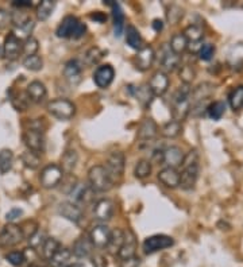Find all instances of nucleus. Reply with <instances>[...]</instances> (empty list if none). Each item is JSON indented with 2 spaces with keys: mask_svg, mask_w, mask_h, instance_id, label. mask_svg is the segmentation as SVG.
I'll return each instance as SVG.
<instances>
[{
  "mask_svg": "<svg viewBox=\"0 0 243 267\" xmlns=\"http://www.w3.org/2000/svg\"><path fill=\"white\" fill-rule=\"evenodd\" d=\"M45 125L44 119H35L29 125V128L23 131L22 139L27 150L33 151V153L40 154L45 151Z\"/></svg>",
  "mask_w": 243,
  "mask_h": 267,
  "instance_id": "nucleus-1",
  "label": "nucleus"
},
{
  "mask_svg": "<svg viewBox=\"0 0 243 267\" xmlns=\"http://www.w3.org/2000/svg\"><path fill=\"white\" fill-rule=\"evenodd\" d=\"M191 93L189 85L183 84L177 89L172 100V115L177 121H183L191 114Z\"/></svg>",
  "mask_w": 243,
  "mask_h": 267,
  "instance_id": "nucleus-2",
  "label": "nucleus"
},
{
  "mask_svg": "<svg viewBox=\"0 0 243 267\" xmlns=\"http://www.w3.org/2000/svg\"><path fill=\"white\" fill-rule=\"evenodd\" d=\"M85 33H87V26L74 15H67L55 30V35L58 38H70V39H80L84 37Z\"/></svg>",
  "mask_w": 243,
  "mask_h": 267,
  "instance_id": "nucleus-3",
  "label": "nucleus"
},
{
  "mask_svg": "<svg viewBox=\"0 0 243 267\" xmlns=\"http://www.w3.org/2000/svg\"><path fill=\"white\" fill-rule=\"evenodd\" d=\"M88 182L93 192L104 193L114 187V178L111 177L104 165H95L88 170Z\"/></svg>",
  "mask_w": 243,
  "mask_h": 267,
  "instance_id": "nucleus-4",
  "label": "nucleus"
},
{
  "mask_svg": "<svg viewBox=\"0 0 243 267\" xmlns=\"http://www.w3.org/2000/svg\"><path fill=\"white\" fill-rule=\"evenodd\" d=\"M46 108H48V112L53 117L63 121L70 120L76 115V104L73 101H70V100L64 99V97L49 101Z\"/></svg>",
  "mask_w": 243,
  "mask_h": 267,
  "instance_id": "nucleus-5",
  "label": "nucleus"
},
{
  "mask_svg": "<svg viewBox=\"0 0 243 267\" xmlns=\"http://www.w3.org/2000/svg\"><path fill=\"white\" fill-rule=\"evenodd\" d=\"M25 239L21 225L7 223L0 231V249H11Z\"/></svg>",
  "mask_w": 243,
  "mask_h": 267,
  "instance_id": "nucleus-6",
  "label": "nucleus"
},
{
  "mask_svg": "<svg viewBox=\"0 0 243 267\" xmlns=\"http://www.w3.org/2000/svg\"><path fill=\"white\" fill-rule=\"evenodd\" d=\"M64 170L57 163H49L40 170L39 182L45 189H54L64 179Z\"/></svg>",
  "mask_w": 243,
  "mask_h": 267,
  "instance_id": "nucleus-7",
  "label": "nucleus"
},
{
  "mask_svg": "<svg viewBox=\"0 0 243 267\" xmlns=\"http://www.w3.org/2000/svg\"><path fill=\"white\" fill-rule=\"evenodd\" d=\"M174 245V239L168 235H151L149 238L145 239L144 251L145 254H154L162 251V250L170 249Z\"/></svg>",
  "mask_w": 243,
  "mask_h": 267,
  "instance_id": "nucleus-8",
  "label": "nucleus"
},
{
  "mask_svg": "<svg viewBox=\"0 0 243 267\" xmlns=\"http://www.w3.org/2000/svg\"><path fill=\"white\" fill-rule=\"evenodd\" d=\"M106 169L108 170V173L111 174V177L115 179L120 178L125 173V166H126V157L125 154L121 151H112V153L108 155L107 162H106Z\"/></svg>",
  "mask_w": 243,
  "mask_h": 267,
  "instance_id": "nucleus-9",
  "label": "nucleus"
},
{
  "mask_svg": "<svg viewBox=\"0 0 243 267\" xmlns=\"http://www.w3.org/2000/svg\"><path fill=\"white\" fill-rule=\"evenodd\" d=\"M115 213V204L110 198H102L93 205V217L102 224H106L112 219Z\"/></svg>",
  "mask_w": 243,
  "mask_h": 267,
  "instance_id": "nucleus-10",
  "label": "nucleus"
},
{
  "mask_svg": "<svg viewBox=\"0 0 243 267\" xmlns=\"http://www.w3.org/2000/svg\"><path fill=\"white\" fill-rule=\"evenodd\" d=\"M23 53V40L10 33L4 38L3 57L8 61H15Z\"/></svg>",
  "mask_w": 243,
  "mask_h": 267,
  "instance_id": "nucleus-11",
  "label": "nucleus"
},
{
  "mask_svg": "<svg viewBox=\"0 0 243 267\" xmlns=\"http://www.w3.org/2000/svg\"><path fill=\"white\" fill-rule=\"evenodd\" d=\"M83 70H84V66L80 59H70L64 66L63 76L70 85L74 87V85L80 84L83 80Z\"/></svg>",
  "mask_w": 243,
  "mask_h": 267,
  "instance_id": "nucleus-12",
  "label": "nucleus"
},
{
  "mask_svg": "<svg viewBox=\"0 0 243 267\" xmlns=\"http://www.w3.org/2000/svg\"><path fill=\"white\" fill-rule=\"evenodd\" d=\"M57 212H58L59 216H63L64 219L69 220L74 224L80 223L83 217H84V213H83L80 205L74 204L73 201L59 202L58 207H57Z\"/></svg>",
  "mask_w": 243,
  "mask_h": 267,
  "instance_id": "nucleus-13",
  "label": "nucleus"
},
{
  "mask_svg": "<svg viewBox=\"0 0 243 267\" xmlns=\"http://www.w3.org/2000/svg\"><path fill=\"white\" fill-rule=\"evenodd\" d=\"M170 85V80L168 74L162 70H157L155 73H153V76L150 77L149 80V89L151 91L153 96H164L168 92Z\"/></svg>",
  "mask_w": 243,
  "mask_h": 267,
  "instance_id": "nucleus-14",
  "label": "nucleus"
},
{
  "mask_svg": "<svg viewBox=\"0 0 243 267\" xmlns=\"http://www.w3.org/2000/svg\"><path fill=\"white\" fill-rule=\"evenodd\" d=\"M199 178V163L183 166L180 172V187L184 191H192Z\"/></svg>",
  "mask_w": 243,
  "mask_h": 267,
  "instance_id": "nucleus-15",
  "label": "nucleus"
},
{
  "mask_svg": "<svg viewBox=\"0 0 243 267\" xmlns=\"http://www.w3.org/2000/svg\"><path fill=\"white\" fill-rule=\"evenodd\" d=\"M115 78V69L111 64L97 66V69L93 73V83H95L99 88L106 89L108 88Z\"/></svg>",
  "mask_w": 243,
  "mask_h": 267,
  "instance_id": "nucleus-16",
  "label": "nucleus"
},
{
  "mask_svg": "<svg viewBox=\"0 0 243 267\" xmlns=\"http://www.w3.org/2000/svg\"><path fill=\"white\" fill-rule=\"evenodd\" d=\"M88 236L96 249H106L110 242L111 230L107 224H97L91 230Z\"/></svg>",
  "mask_w": 243,
  "mask_h": 267,
  "instance_id": "nucleus-17",
  "label": "nucleus"
},
{
  "mask_svg": "<svg viewBox=\"0 0 243 267\" xmlns=\"http://www.w3.org/2000/svg\"><path fill=\"white\" fill-rule=\"evenodd\" d=\"M70 251H72V255H74L78 259H84V258H91V255L95 253V245L92 244L88 235H83L78 239H76Z\"/></svg>",
  "mask_w": 243,
  "mask_h": 267,
  "instance_id": "nucleus-18",
  "label": "nucleus"
},
{
  "mask_svg": "<svg viewBox=\"0 0 243 267\" xmlns=\"http://www.w3.org/2000/svg\"><path fill=\"white\" fill-rule=\"evenodd\" d=\"M161 66L162 72H165L166 74L172 73L174 70H177L181 66V55L174 54L173 51L170 50L169 46H164L162 48V55H161Z\"/></svg>",
  "mask_w": 243,
  "mask_h": 267,
  "instance_id": "nucleus-19",
  "label": "nucleus"
},
{
  "mask_svg": "<svg viewBox=\"0 0 243 267\" xmlns=\"http://www.w3.org/2000/svg\"><path fill=\"white\" fill-rule=\"evenodd\" d=\"M214 92L215 87L211 83H201L192 91L191 106L192 104H206L212 97Z\"/></svg>",
  "mask_w": 243,
  "mask_h": 267,
  "instance_id": "nucleus-20",
  "label": "nucleus"
},
{
  "mask_svg": "<svg viewBox=\"0 0 243 267\" xmlns=\"http://www.w3.org/2000/svg\"><path fill=\"white\" fill-rule=\"evenodd\" d=\"M158 126L153 119H145L142 123H140L139 128H138V139L140 142L150 143L151 140H154L158 135Z\"/></svg>",
  "mask_w": 243,
  "mask_h": 267,
  "instance_id": "nucleus-21",
  "label": "nucleus"
},
{
  "mask_svg": "<svg viewBox=\"0 0 243 267\" xmlns=\"http://www.w3.org/2000/svg\"><path fill=\"white\" fill-rule=\"evenodd\" d=\"M26 96L30 102L40 104V102L46 99V96H48V89H46V85L38 80L31 81V83L27 85Z\"/></svg>",
  "mask_w": 243,
  "mask_h": 267,
  "instance_id": "nucleus-22",
  "label": "nucleus"
},
{
  "mask_svg": "<svg viewBox=\"0 0 243 267\" xmlns=\"http://www.w3.org/2000/svg\"><path fill=\"white\" fill-rule=\"evenodd\" d=\"M183 161H184V153L180 147L170 146L166 147L165 150L162 151V162L168 168L177 169L178 166L183 165Z\"/></svg>",
  "mask_w": 243,
  "mask_h": 267,
  "instance_id": "nucleus-23",
  "label": "nucleus"
},
{
  "mask_svg": "<svg viewBox=\"0 0 243 267\" xmlns=\"http://www.w3.org/2000/svg\"><path fill=\"white\" fill-rule=\"evenodd\" d=\"M157 178L164 187L169 189H176L180 187V172L174 168H168V166L164 168L158 172Z\"/></svg>",
  "mask_w": 243,
  "mask_h": 267,
  "instance_id": "nucleus-24",
  "label": "nucleus"
},
{
  "mask_svg": "<svg viewBox=\"0 0 243 267\" xmlns=\"http://www.w3.org/2000/svg\"><path fill=\"white\" fill-rule=\"evenodd\" d=\"M155 59V51L151 46H144L135 57V65L140 72H146L151 68Z\"/></svg>",
  "mask_w": 243,
  "mask_h": 267,
  "instance_id": "nucleus-25",
  "label": "nucleus"
},
{
  "mask_svg": "<svg viewBox=\"0 0 243 267\" xmlns=\"http://www.w3.org/2000/svg\"><path fill=\"white\" fill-rule=\"evenodd\" d=\"M93 193L92 188L89 187V185H85V183H81V182H76L74 183V187L70 189L69 192V196L72 197L74 204H83V202H88L92 196L91 194Z\"/></svg>",
  "mask_w": 243,
  "mask_h": 267,
  "instance_id": "nucleus-26",
  "label": "nucleus"
},
{
  "mask_svg": "<svg viewBox=\"0 0 243 267\" xmlns=\"http://www.w3.org/2000/svg\"><path fill=\"white\" fill-rule=\"evenodd\" d=\"M112 8V20H114V31L116 37H120L126 29V16L123 8L116 2H107Z\"/></svg>",
  "mask_w": 243,
  "mask_h": 267,
  "instance_id": "nucleus-27",
  "label": "nucleus"
},
{
  "mask_svg": "<svg viewBox=\"0 0 243 267\" xmlns=\"http://www.w3.org/2000/svg\"><path fill=\"white\" fill-rule=\"evenodd\" d=\"M136 247H138V243H136V238L133 231H125V242H123V245H121L118 256L120 259H127V258L135 256Z\"/></svg>",
  "mask_w": 243,
  "mask_h": 267,
  "instance_id": "nucleus-28",
  "label": "nucleus"
},
{
  "mask_svg": "<svg viewBox=\"0 0 243 267\" xmlns=\"http://www.w3.org/2000/svg\"><path fill=\"white\" fill-rule=\"evenodd\" d=\"M123 242H125V231L120 230V228H116V230L111 231L110 242H108L107 247H106L107 253L114 256L118 255L121 249V245H123Z\"/></svg>",
  "mask_w": 243,
  "mask_h": 267,
  "instance_id": "nucleus-29",
  "label": "nucleus"
},
{
  "mask_svg": "<svg viewBox=\"0 0 243 267\" xmlns=\"http://www.w3.org/2000/svg\"><path fill=\"white\" fill-rule=\"evenodd\" d=\"M126 44L129 45L131 49L138 51L144 48V38L138 31V29L134 27L133 25H129L126 27Z\"/></svg>",
  "mask_w": 243,
  "mask_h": 267,
  "instance_id": "nucleus-30",
  "label": "nucleus"
},
{
  "mask_svg": "<svg viewBox=\"0 0 243 267\" xmlns=\"http://www.w3.org/2000/svg\"><path fill=\"white\" fill-rule=\"evenodd\" d=\"M77 162H78V154L77 151L73 150V149H69L67 150L65 153L63 154V157H61V169L64 170V173H70L73 172L76 166H77Z\"/></svg>",
  "mask_w": 243,
  "mask_h": 267,
  "instance_id": "nucleus-31",
  "label": "nucleus"
},
{
  "mask_svg": "<svg viewBox=\"0 0 243 267\" xmlns=\"http://www.w3.org/2000/svg\"><path fill=\"white\" fill-rule=\"evenodd\" d=\"M181 131H183V123L172 119V120H169L168 123L162 126L161 135L166 138V139H174L177 136H180Z\"/></svg>",
  "mask_w": 243,
  "mask_h": 267,
  "instance_id": "nucleus-32",
  "label": "nucleus"
},
{
  "mask_svg": "<svg viewBox=\"0 0 243 267\" xmlns=\"http://www.w3.org/2000/svg\"><path fill=\"white\" fill-rule=\"evenodd\" d=\"M61 247H63L61 243L55 238H46V240H45V243L42 244V247H40L39 250L40 256H42L45 260H48L49 262V259H50Z\"/></svg>",
  "mask_w": 243,
  "mask_h": 267,
  "instance_id": "nucleus-33",
  "label": "nucleus"
},
{
  "mask_svg": "<svg viewBox=\"0 0 243 267\" xmlns=\"http://www.w3.org/2000/svg\"><path fill=\"white\" fill-rule=\"evenodd\" d=\"M70 258H72V251L67 247H61V249L54 254V255L49 259V264L52 267H63L65 264L70 263Z\"/></svg>",
  "mask_w": 243,
  "mask_h": 267,
  "instance_id": "nucleus-34",
  "label": "nucleus"
},
{
  "mask_svg": "<svg viewBox=\"0 0 243 267\" xmlns=\"http://www.w3.org/2000/svg\"><path fill=\"white\" fill-rule=\"evenodd\" d=\"M169 49L173 51L174 54L181 55L184 51H187V48H188V40L187 38L184 37L183 33H177L174 34L173 37L170 38V44L168 45Z\"/></svg>",
  "mask_w": 243,
  "mask_h": 267,
  "instance_id": "nucleus-35",
  "label": "nucleus"
},
{
  "mask_svg": "<svg viewBox=\"0 0 243 267\" xmlns=\"http://www.w3.org/2000/svg\"><path fill=\"white\" fill-rule=\"evenodd\" d=\"M54 8H55V2H53V0H44V2H40V3L37 6L38 20H40V22L48 20V19L52 16Z\"/></svg>",
  "mask_w": 243,
  "mask_h": 267,
  "instance_id": "nucleus-36",
  "label": "nucleus"
},
{
  "mask_svg": "<svg viewBox=\"0 0 243 267\" xmlns=\"http://www.w3.org/2000/svg\"><path fill=\"white\" fill-rule=\"evenodd\" d=\"M229 104L232 111H240L243 108V85H238L230 92Z\"/></svg>",
  "mask_w": 243,
  "mask_h": 267,
  "instance_id": "nucleus-37",
  "label": "nucleus"
},
{
  "mask_svg": "<svg viewBox=\"0 0 243 267\" xmlns=\"http://www.w3.org/2000/svg\"><path fill=\"white\" fill-rule=\"evenodd\" d=\"M14 166V153L10 149L0 150V174H7Z\"/></svg>",
  "mask_w": 243,
  "mask_h": 267,
  "instance_id": "nucleus-38",
  "label": "nucleus"
},
{
  "mask_svg": "<svg viewBox=\"0 0 243 267\" xmlns=\"http://www.w3.org/2000/svg\"><path fill=\"white\" fill-rule=\"evenodd\" d=\"M133 95L135 96L136 100H138L144 107L150 106L151 101H153V97H154L150 89H149L148 85H139V87L134 88Z\"/></svg>",
  "mask_w": 243,
  "mask_h": 267,
  "instance_id": "nucleus-39",
  "label": "nucleus"
},
{
  "mask_svg": "<svg viewBox=\"0 0 243 267\" xmlns=\"http://www.w3.org/2000/svg\"><path fill=\"white\" fill-rule=\"evenodd\" d=\"M207 114L212 120H220L223 115L226 114V102L221 101V100L211 102L210 106L207 107Z\"/></svg>",
  "mask_w": 243,
  "mask_h": 267,
  "instance_id": "nucleus-40",
  "label": "nucleus"
},
{
  "mask_svg": "<svg viewBox=\"0 0 243 267\" xmlns=\"http://www.w3.org/2000/svg\"><path fill=\"white\" fill-rule=\"evenodd\" d=\"M151 170H153L151 161H149V159H139V161L136 162L135 168H134V176L138 179H145L150 177Z\"/></svg>",
  "mask_w": 243,
  "mask_h": 267,
  "instance_id": "nucleus-41",
  "label": "nucleus"
},
{
  "mask_svg": "<svg viewBox=\"0 0 243 267\" xmlns=\"http://www.w3.org/2000/svg\"><path fill=\"white\" fill-rule=\"evenodd\" d=\"M104 51L99 48V46H92L91 49L87 50L84 54V61L87 65H97V64L103 59Z\"/></svg>",
  "mask_w": 243,
  "mask_h": 267,
  "instance_id": "nucleus-42",
  "label": "nucleus"
},
{
  "mask_svg": "<svg viewBox=\"0 0 243 267\" xmlns=\"http://www.w3.org/2000/svg\"><path fill=\"white\" fill-rule=\"evenodd\" d=\"M34 27H35V23H34L33 19H30L29 22H26L25 25L19 26V27H14L12 30V34L15 37H18L19 39H27V38L31 37V34L34 31Z\"/></svg>",
  "mask_w": 243,
  "mask_h": 267,
  "instance_id": "nucleus-43",
  "label": "nucleus"
},
{
  "mask_svg": "<svg viewBox=\"0 0 243 267\" xmlns=\"http://www.w3.org/2000/svg\"><path fill=\"white\" fill-rule=\"evenodd\" d=\"M22 65L25 66L27 70H31V72H39V70L44 68V59H42V57L38 54L29 55V57H25Z\"/></svg>",
  "mask_w": 243,
  "mask_h": 267,
  "instance_id": "nucleus-44",
  "label": "nucleus"
},
{
  "mask_svg": "<svg viewBox=\"0 0 243 267\" xmlns=\"http://www.w3.org/2000/svg\"><path fill=\"white\" fill-rule=\"evenodd\" d=\"M184 37L187 38L188 42H201L204 34H202V29L199 25H191L184 30Z\"/></svg>",
  "mask_w": 243,
  "mask_h": 267,
  "instance_id": "nucleus-45",
  "label": "nucleus"
},
{
  "mask_svg": "<svg viewBox=\"0 0 243 267\" xmlns=\"http://www.w3.org/2000/svg\"><path fill=\"white\" fill-rule=\"evenodd\" d=\"M22 162H23V165L26 166L27 169L35 170V169L39 168L40 158L38 154L33 153V151L26 150L25 153L22 154Z\"/></svg>",
  "mask_w": 243,
  "mask_h": 267,
  "instance_id": "nucleus-46",
  "label": "nucleus"
},
{
  "mask_svg": "<svg viewBox=\"0 0 243 267\" xmlns=\"http://www.w3.org/2000/svg\"><path fill=\"white\" fill-rule=\"evenodd\" d=\"M183 16H184V10H183L180 6L173 4V6H170V7L168 8L166 19H168V22H169L170 25H177V23L183 19Z\"/></svg>",
  "mask_w": 243,
  "mask_h": 267,
  "instance_id": "nucleus-47",
  "label": "nucleus"
},
{
  "mask_svg": "<svg viewBox=\"0 0 243 267\" xmlns=\"http://www.w3.org/2000/svg\"><path fill=\"white\" fill-rule=\"evenodd\" d=\"M46 238H48V236H46V234H45L44 231H40L39 228H38L31 236L27 238V240H29V245L31 247V249L40 250V247H42V244L45 243Z\"/></svg>",
  "mask_w": 243,
  "mask_h": 267,
  "instance_id": "nucleus-48",
  "label": "nucleus"
},
{
  "mask_svg": "<svg viewBox=\"0 0 243 267\" xmlns=\"http://www.w3.org/2000/svg\"><path fill=\"white\" fill-rule=\"evenodd\" d=\"M178 76H180V80L183 81V84L189 85L192 81L195 80L196 70L193 69V66H191V65L180 66V72H178Z\"/></svg>",
  "mask_w": 243,
  "mask_h": 267,
  "instance_id": "nucleus-49",
  "label": "nucleus"
},
{
  "mask_svg": "<svg viewBox=\"0 0 243 267\" xmlns=\"http://www.w3.org/2000/svg\"><path fill=\"white\" fill-rule=\"evenodd\" d=\"M38 50H39V42H38V39L35 37L31 35L30 38L23 40V53L26 54V57L37 54Z\"/></svg>",
  "mask_w": 243,
  "mask_h": 267,
  "instance_id": "nucleus-50",
  "label": "nucleus"
},
{
  "mask_svg": "<svg viewBox=\"0 0 243 267\" xmlns=\"http://www.w3.org/2000/svg\"><path fill=\"white\" fill-rule=\"evenodd\" d=\"M6 259L8 260V263H11L15 267H21L25 262H26V255L23 251H10L6 255Z\"/></svg>",
  "mask_w": 243,
  "mask_h": 267,
  "instance_id": "nucleus-51",
  "label": "nucleus"
},
{
  "mask_svg": "<svg viewBox=\"0 0 243 267\" xmlns=\"http://www.w3.org/2000/svg\"><path fill=\"white\" fill-rule=\"evenodd\" d=\"M199 58L202 61H211L215 55V46L212 44H202L199 51Z\"/></svg>",
  "mask_w": 243,
  "mask_h": 267,
  "instance_id": "nucleus-52",
  "label": "nucleus"
},
{
  "mask_svg": "<svg viewBox=\"0 0 243 267\" xmlns=\"http://www.w3.org/2000/svg\"><path fill=\"white\" fill-rule=\"evenodd\" d=\"M91 263L93 267H108L107 258L102 253H93L91 255Z\"/></svg>",
  "mask_w": 243,
  "mask_h": 267,
  "instance_id": "nucleus-53",
  "label": "nucleus"
},
{
  "mask_svg": "<svg viewBox=\"0 0 243 267\" xmlns=\"http://www.w3.org/2000/svg\"><path fill=\"white\" fill-rule=\"evenodd\" d=\"M10 23H11V14L7 10L0 8V30L6 29Z\"/></svg>",
  "mask_w": 243,
  "mask_h": 267,
  "instance_id": "nucleus-54",
  "label": "nucleus"
},
{
  "mask_svg": "<svg viewBox=\"0 0 243 267\" xmlns=\"http://www.w3.org/2000/svg\"><path fill=\"white\" fill-rule=\"evenodd\" d=\"M140 258L139 256H131L127 259H120V264L119 267H139Z\"/></svg>",
  "mask_w": 243,
  "mask_h": 267,
  "instance_id": "nucleus-55",
  "label": "nucleus"
},
{
  "mask_svg": "<svg viewBox=\"0 0 243 267\" xmlns=\"http://www.w3.org/2000/svg\"><path fill=\"white\" fill-rule=\"evenodd\" d=\"M23 215V211L19 208H12L11 211H8L7 215H6V219H7L8 223H14L15 220L19 219V217Z\"/></svg>",
  "mask_w": 243,
  "mask_h": 267,
  "instance_id": "nucleus-56",
  "label": "nucleus"
},
{
  "mask_svg": "<svg viewBox=\"0 0 243 267\" xmlns=\"http://www.w3.org/2000/svg\"><path fill=\"white\" fill-rule=\"evenodd\" d=\"M201 46H202V40L201 42H188V48H187V50H188L191 54H199Z\"/></svg>",
  "mask_w": 243,
  "mask_h": 267,
  "instance_id": "nucleus-57",
  "label": "nucleus"
},
{
  "mask_svg": "<svg viewBox=\"0 0 243 267\" xmlns=\"http://www.w3.org/2000/svg\"><path fill=\"white\" fill-rule=\"evenodd\" d=\"M91 18L95 19L96 22H99V23H103L107 20V15H104L103 12H100V11H96L95 14L91 15Z\"/></svg>",
  "mask_w": 243,
  "mask_h": 267,
  "instance_id": "nucleus-58",
  "label": "nucleus"
},
{
  "mask_svg": "<svg viewBox=\"0 0 243 267\" xmlns=\"http://www.w3.org/2000/svg\"><path fill=\"white\" fill-rule=\"evenodd\" d=\"M12 6H14V7H18L19 10H21V8L31 7L33 4H31V2H26V0H21V2H14V3H12Z\"/></svg>",
  "mask_w": 243,
  "mask_h": 267,
  "instance_id": "nucleus-59",
  "label": "nucleus"
},
{
  "mask_svg": "<svg viewBox=\"0 0 243 267\" xmlns=\"http://www.w3.org/2000/svg\"><path fill=\"white\" fill-rule=\"evenodd\" d=\"M153 29H154L157 33L162 31V29H164V23H162V20H159V19H154V20H153Z\"/></svg>",
  "mask_w": 243,
  "mask_h": 267,
  "instance_id": "nucleus-60",
  "label": "nucleus"
},
{
  "mask_svg": "<svg viewBox=\"0 0 243 267\" xmlns=\"http://www.w3.org/2000/svg\"><path fill=\"white\" fill-rule=\"evenodd\" d=\"M63 267H84V264L83 263H68Z\"/></svg>",
  "mask_w": 243,
  "mask_h": 267,
  "instance_id": "nucleus-61",
  "label": "nucleus"
},
{
  "mask_svg": "<svg viewBox=\"0 0 243 267\" xmlns=\"http://www.w3.org/2000/svg\"><path fill=\"white\" fill-rule=\"evenodd\" d=\"M29 267H44V266H39V264H37V263H33V264H30Z\"/></svg>",
  "mask_w": 243,
  "mask_h": 267,
  "instance_id": "nucleus-62",
  "label": "nucleus"
}]
</instances>
